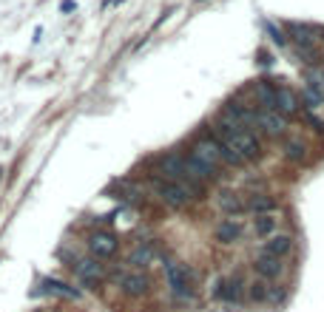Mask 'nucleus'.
<instances>
[{
    "instance_id": "f3484780",
    "label": "nucleus",
    "mask_w": 324,
    "mask_h": 312,
    "mask_svg": "<svg viewBox=\"0 0 324 312\" xmlns=\"http://www.w3.org/2000/svg\"><path fill=\"white\" fill-rule=\"evenodd\" d=\"M247 210H253L256 216H264V213H273L276 210V199L268 196V193H256V196L247 202Z\"/></svg>"
},
{
    "instance_id": "423d86ee",
    "label": "nucleus",
    "mask_w": 324,
    "mask_h": 312,
    "mask_svg": "<svg viewBox=\"0 0 324 312\" xmlns=\"http://www.w3.org/2000/svg\"><path fill=\"white\" fill-rule=\"evenodd\" d=\"M117 250H120V239L108 230H100L88 239V253L94 258H111V256H117Z\"/></svg>"
},
{
    "instance_id": "4468645a",
    "label": "nucleus",
    "mask_w": 324,
    "mask_h": 312,
    "mask_svg": "<svg viewBox=\"0 0 324 312\" xmlns=\"http://www.w3.org/2000/svg\"><path fill=\"white\" fill-rule=\"evenodd\" d=\"M253 91H256V99L262 102V108L276 111V91H279V86H270L268 80H259L256 86H253Z\"/></svg>"
},
{
    "instance_id": "6e6552de",
    "label": "nucleus",
    "mask_w": 324,
    "mask_h": 312,
    "mask_svg": "<svg viewBox=\"0 0 324 312\" xmlns=\"http://www.w3.org/2000/svg\"><path fill=\"white\" fill-rule=\"evenodd\" d=\"M242 278L239 276H231V278H216L214 284V298L216 301H225V304H233V301L242 295Z\"/></svg>"
},
{
    "instance_id": "20e7f679",
    "label": "nucleus",
    "mask_w": 324,
    "mask_h": 312,
    "mask_svg": "<svg viewBox=\"0 0 324 312\" xmlns=\"http://www.w3.org/2000/svg\"><path fill=\"white\" fill-rule=\"evenodd\" d=\"M256 128L268 136H281L288 131V116L273 108H259L256 111Z\"/></svg>"
},
{
    "instance_id": "f257e3e1",
    "label": "nucleus",
    "mask_w": 324,
    "mask_h": 312,
    "mask_svg": "<svg viewBox=\"0 0 324 312\" xmlns=\"http://www.w3.org/2000/svg\"><path fill=\"white\" fill-rule=\"evenodd\" d=\"M219 134H222V142L231 148L236 156H242L245 162H253L262 156V145H259L256 134L251 128H239V125H231V122H219Z\"/></svg>"
},
{
    "instance_id": "393cba45",
    "label": "nucleus",
    "mask_w": 324,
    "mask_h": 312,
    "mask_svg": "<svg viewBox=\"0 0 324 312\" xmlns=\"http://www.w3.org/2000/svg\"><path fill=\"white\" fill-rule=\"evenodd\" d=\"M74 9H77L74 6V0H66V3H63V12H74Z\"/></svg>"
},
{
    "instance_id": "9d476101",
    "label": "nucleus",
    "mask_w": 324,
    "mask_h": 312,
    "mask_svg": "<svg viewBox=\"0 0 324 312\" xmlns=\"http://www.w3.org/2000/svg\"><path fill=\"white\" fill-rule=\"evenodd\" d=\"M253 269H256L259 276L264 278V281H270V278H279V276H281L284 264H281V258H276V256L259 253V256H256V261H253Z\"/></svg>"
},
{
    "instance_id": "f03ea898",
    "label": "nucleus",
    "mask_w": 324,
    "mask_h": 312,
    "mask_svg": "<svg viewBox=\"0 0 324 312\" xmlns=\"http://www.w3.org/2000/svg\"><path fill=\"white\" fill-rule=\"evenodd\" d=\"M165 278H168V287H171L174 298H179V301L194 298V278H190L188 264L165 258Z\"/></svg>"
},
{
    "instance_id": "aec40b11",
    "label": "nucleus",
    "mask_w": 324,
    "mask_h": 312,
    "mask_svg": "<svg viewBox=\"0 0 324 312\" xmlns=\"http://www.w3.org/2000/svg\"><path fill=\"white\" fill-rule=\"evenodd\" d=\"M290 34H293V40L299 46H313V31L307 29V26H290Z\"/></svg>"
},
{
    "instance_id": "f8f14e48",
    "label": "nucleus",
    "mask_w": 324,
    "mask_h": 312,
    "mask_svg": "<svg viewBox=\"0 0 324 312\" xmlns=\"http://www.w3.org/2000/svg\"><path fill=\"white\" fill-rule=\"evenodd\" d=\"M290 250H293V239H290V236H284V233H279V236H270V239L264 241V247H262V253L276 256V258L288 256Z\"/></svg>"
},
{
    "instance_id": "4be33fe9",
    "label": "nucleus",
    "mask_w": 324,
    "mask_h": 312,
    "mask_svg": "<svg viewBox=\"0 0 324 312\" xmlns=\"http://www.w3.org/2000/svg\"><path fill=\"white\" fill-rule=\"evenodd\" d=\"M270 289H273V287H270L264 278H262V281H253L251 284V298L253 301H268L270 298Z\"/></svg>"
},
{
    "instance_id": "0eeeda50",
    "label": "nucleus",
    "mask_w": 324,
    "mask_h": 312,
    "mask_svg": "<svg viewBox=\"0 0 324 312\" xmlns=\"http://www.w3.org/2000/svg\"><path fill=\"white\" fill-rule=\"evenodd\" d=\"M185 171H188V182L199 184V188H205V184H208L211 179L216 176L214 168L205 165V162H199V159L194 156V153H188V156H185Z\"/></svg>"
},
{
    "instance_id": "b1692460",
    "label": "nucleus",
    "mask_w": 324,
    "mask_h": 312,
    "mask_svg": "<svg viewBox=\"0 0 324 312\" xmlns=\"http://www.w3.org/2000/svg\"><path fill=\"white\" fill-rule=\"evenodd\" d=\"M268 31H270V34H273V43L284 46V34H281V31H276V29H273V26H268Z\"/></svg>"
},
{
    "instance_id": "1a4fd4ad",
    "label": "nucleus",
    "mask_w": 324,
    "mask_h": 312,
    "mask_svg": "<svg viewBox=\"0 0 324 312\" xmlns=\"http://www.w3.org/2000/svg\"><path fill=\"white\" fill-rule=\"evenodd\" d=\"M74 273L83 284H97L103 278V267H100V258H77L74 261Z\"/></svg>"
},
{
    "instance_id": "dca6fc26",
    "label": "nucleus",
    "mask_w": 324,
    "mask_h": 312,
    "mask_svg": "<svg viewBox=\"0 0 324 312\" xmlns=\"http://www.w3.org/2000/svg\"><path fill=\"white\" fill-rule=\"evenodd\" d=\"M216 204H219V210H225V213H242V210H245V202H242L236 193H231V190H222L219 196H216Z\"/></svg>"
},
{
    "instance_id": "a878e982",
    "label": "nucleus",
    "mask_w": 324,
    "mask_h": 312,
    "mask_svg": "<svg viewBox=\"0 0 324 312\" xmlns=\"http://www.w3.org/2000/svg\"><path fill=\"white\" fill-rule=\"evenodd\" d=\"M0 173H3V171H0Z\"/></svg>"
},
{
    "instance_id": "412c9836",
    "label": "nucleus",
    "mask_w": 324,
    "mask_h": 312,
    "mask_svg": "<svg viewBox=\"0 0 324 312\" xmlns=\"http://www.w3.org/2000/svg\"><path fill=\"white\" fill-rule=\"evenodd\" d=\"M284 156H288L290 162H301L307 156V148L301 145V142H288V145H284Z\"/></svg>"
},
{
    "instance_id": "39448f33",
    "label": "nucleus",
    "mask_w": 324,
    "mask_h": 312,
    "mask_svg": "<svg viewBox=\"0 0 324 312\" xmlns=\"http://www.w3.org/2000/svg\"><path fill=\"white\" fill-rule=\"evenodd\" d=\"M117 284H120V289H123L125 295H131V298H140V295H145L148 289H151V278H148V273H142V269H128V273H123V276L117 278Z\"/></svg>"
},
{
    "instance_id": "9b49d317",
    "label": "nucleus",
    "mask_w": 324,
    "mask_h": 312,
    "mask_svg": "<svg viewBox=\"0 0 324 312\" xmlns=\"http://www.w3.org/2000/svg\"><path fill=\"white\" fill-rule=\"evenodd\" d=\"M216 241L219 244H233V241H239V236H242V221L236 219H222V224L216 227Z\"/></svg>"
},
{
    "instance_id": "6ab92c4d",
    "label": "nucleus",
    "mask_w": 324,
    "mask_h": 312,
    "mask_svg": "<svg viewBox=\"0 0 324 312\" xmlns=\"http://www.w3.org/2000/svg\"><path fill=\"white\" fill-rule=\"evenodd\" d=\"M46 287L51 289V293H57V295H63V298H68V301H77L80 298V289H74V287H68V284H63V281H57V278H46Z\"/></svg>"
},
{
    "instance_id": "2eb2a0df",
    "label": "nucleus",
    "mask_w": 324,
    "mask_h": 312,
    "mask_svg": "<svg viewBox=\"0 0 324 312\" xmlns=\"http://www.w3.org/2000/svg\"><path fill=\"white\" fill-rule=\"evenodd\" d=\"M154 258H157V244H151V241H142V244L137 247L134 253H131L128 264H137V267H145V264H151Z\"/></svg>"
},
{
    "instance_id": "7ed1b4c3",
    "label": "nucleus",
    "mask_w": 324,
    "mask_h": 312,
    "mask_svg": "<svg viewBox=\"0 0 324 312\" xmlns=\"http://www.w3.org/2000/svg\"><path fill=\"white\" fill-rule=\"evenodd\" d=\"M159 179H165V182H185L188 179V171H185V156L177 151L165 153L162 159H159Z\"/></svg>"
},
{
    "instance_id": "a211bd4d",
    "label": "nucleus",
    "mask_w": 324,
    "mask_h": 312,
    "mask_svg": "<svg viewBox=\"0 0 324 312\" xmlns=\"http://www.w3.org/2000/svg\"><path fill=\"white\" fill-rule=\"evenodd\" d=\"M276 227H279V219H276L273 213H264V216H259V219H256L253 230H256V236H262V239H270Z\"/></svg>"
},
{
    "instance_id": "5701e85b",
    "label": "nucleus",
    "mask_w": 324,
    "mask_h": 312,
    "mask_svg": "<svg viewBox=\"0 0 324 312\" xmlns=\"http://www.w3.org/2000/svg\"><path fill=\"white\" fill-rule=\"evenodd\" d=\"M304 102L310 105V108H318V105L324 102V97L318 91H313V88H304Z\"/></svg>"
},
{
    "instance_id": "ddd939ff",
    "label": "nucleus",
    "mask_w": 324,
    "mask_h": 312,
    "mask_svg": "<svg viewBox=\"0 0 324 312\" xmlns=\"http://www.w3.org/2000/svg\"><path fill=\"white\" fill-rule=\"evenodd\" d=\"M276 111L284 116H293L299 111V99H296V94L288 86H279V91H276Z\"/></svg>"
}]
</instances>
